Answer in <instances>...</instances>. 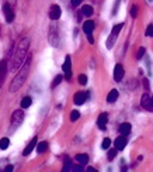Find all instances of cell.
Here are the masks:
<instances>
[{"instance_id":"31","label":"cell","mask_w":153,"mask_h":172,"mask_svg":"<svg viewBox=\"0 0 153 172\" xmlns=\"http://www.w3.org/2000/svg\"><path fill=\"white\" fill-rule=\"evenodd\" d=\"M79 83L80 85H86L87 83V76L86 75H80L79 76Z\"/></svg>"},{"instance_id":"10","label":"cell","mask_w":153,"mask_h":172,"mask_svg":"<svg viewBox=\"0 0 153 172\" xmlns=\"http://www.w3.org/2000/svg\"><path fill=\"white\" fill-rule=\"evenodd\" d=\"M107 123H108V114H107V113H101L100 116H98V119H97V126H98V128L104 130L105 126H107Z\"/></svg>"},{"instance_id":"38","label":"cell","mask_w":153,"mask_h":172,"mask_svg":"<svg viewBox=\"0 0 153 172\" xmlns=\"http://www.w3.org/2000/svg\"><path fill=\"white\" fill-rule=\"evenodd\" d=\"M143 86H145V89H149V82H148V79L143 81Z\"/></svg>"},{"instance_id":"37","label":"cell","mask_w":153,"mask_h":172,"mask_svg":"<svg viewBox=\"0 0 153 172\" xmlns=\"http://www.w3.org/2000/svg\"><path fill=\"white\" fill-rule=\"evenodd\" d=\"M87 37H89V42H90V44H94V38H93V35H91V34H87Z\"/></svg>"},{"instance_id":"6","label":"cell","mask_w":153,"mask_h":172,"mask_svg":"<svg viewBox=\"0 0 153 172\" xmlns=\"http://www.w3.org/2000/svg\"><path fill=\"white\" fill-rule=\"evenodd\" d=\"M60 13H62L60 7L58 6V4H53V6H51V9H49V18L53 21L58 20V18L60 17Z\"/></svg>"},{"instance_id":"36","label":"cell","mask_w":153,"mask_h":172,"mask_svg":"<svg viewBox=\"0 0 153 172\" xmlns=\"http://www.w3.org/2000/svg\"><path fill=\"white\" fill-rule=\"evenodd\" d=\"M14 169L13 165H7V168H4V172H11Z\"/></svg>"},{"instance_id":"40","label":"cell","mask_w":153,"mask_h":172,"mask_svg":"<svg viewBox=\"0 0 153 172\" xmlns=\"http://www.w3.org/2000/svg\"><path fill=\"white\" fill-rule=\"evenodd\" d=\"M152 102H153V96H152Z\"/></svg>"},{"instance_id":"27","label":"cell","mask_w":153,"mask_h":172,"mask_svg":"<svg viewBox=\"0 0 153 172\" xmlns=\"http://www.w3.org/2000/svg\"><path fill=\"white\" fill-rule=\"evenodd\" d=\"M124 27V24H117V25H114L112 27V34H115V35H118V32L121 31V28Z\"/></svg>"},{"instance_id":"32","label":"cell","mask_w":153,"mask_h":172,"mask_svg":"<svg viewBox=\"0 0 153 172\" xmlns=\"http://www.w3.org/2000/svg\"><path fill=\"white\" fill-rule=\"evenodd\" d=\"M82 171H83L82 164H80V165H73V166H72V172H82Z\"/></svg>"},{"instance_id":"8","label":"cell","mask_w":153,"mask_h":172,"mask_svg":"<svg viewBox=\"0 0 153 172\" xmlns=\"http://www.w3.org/2000/svg\"><path fill=\"white\" fill-rule=\"evenodd\" d=\"M63 72L66 75V79H70V74H72V62H70V56L65 58V62H63Z\"/></svg>"},{"instance_id":"13","label":"cell","mask_w":153,"mask_h":172,"mask_svg":"<svg viewBox=\"0 0 153 172\" xmlns=\"http://www.w3.org/2000/svg\"><path fill=\"white\" fill-rule=\"evenodd\" d=\"M37 144H38V138L34 137V138L31 140V143H30V144L27 145V148L24 150V155H30V154H31L32 150L35 148V145H37Z\"/></svg>"},{"instance_id":"20","label":"cell","mask_w":153,"mask_h":172,"mask_svg":"<svg viewBox=\"0 0 153 172\" xmlns=\"http://www.w3.org/2000/svg\"><path fill=\"white\" fill-rule=\"evenodd\" d=\"M82 14L86 16V17H90L91 14H93V7L89 6V4H87V6H83V9H82Z\"/></svg>"},{"instance_id":"29","label":"cell","mask_w":153,"mask_h":172,"mask_svg":"<svg viewBox=\"0 0 153 172\" xmlns=\"http://www.w3.org/2000/svg\"><path fill=\"white\" fill-rule=\"evenodd\" d=\"M60 82H62V75H58V76L53 79V82H52V88H55L56 85H59Z\"/></svg>"},{"instance_id":"28","label":"cell","mask_w":153,"mask_h":172,"mask_svg":"<svg viewBox=\"0 0 153 172\" xmlns=\"http://www.w3.org/2000/svg\"><path fill=\"white\" fill-rule=\"evenodd\" d=\"M79 117H80V113L77 112V110H73V112H72V114H70V120H72V121H76Z\"/></svg>"},{"instance_id":"35","label":"cell","mask_w":153,"mask_h":172,"mask_svg":"<svg viewBox=\"0 0 153 172\" xmlns=\"http://www.w3.org/2000/svg\"><path fill=\"white\" fill-rule=\"evenodd\" d=\"M83 0H70V3H72V6L73 7H76V6H79L80 3H82Z\"/></svg>"},{"instance_id":"19","label":"cell","mask_w":153,"mask_h":172,"mask_svg":"<svg viewBox=\"0 0 153 172\" xmlns=\"http://www.w3.org/2000/svg\"><path fill=\"white\" fill-rule=\"evenodd\" d=\"M76 159L79 164H82V165H86L87 162H89V155L87 154H77L76 155Z\"/></svg>"},{"instance_id":"11","label":"cell","mask_w":153,"mask_h":172,"mask_svg":"<svg viewBox=\"0 0 153 172\" xmlns=\"http://www.w3.org/2000/svg\"><path fill=\"white\" fill-rule=\"evenodd\" d=\"M114 145H115V148L118 150V151H121V150H124L125 148V145H126V138H125V136H119L117 140H115V143H114Z\"/></svg>"},{"instance_id":"16","label":"cell","mask_w":153,"mask_h":172,"mask_svg":"<svg viewBox=\"0 0 153 172\" xmlns=\"http://www.w3.org/2000/svg\"><path fill=\"white\" fill-rule=\"evenodd\" d=\"M131 124L129 123H122L121 126H119V133L122 134V136H128L129 133H131Z\"/></svg>"},{"instance_id":"14","label":"cell","mask_w":153,"mask_h":172,"mask_svg":"<svg viewBox=\"0 0 153 172\" xmlns=\"http://www.w3.org/2000/svg\"><path fill=\"white\" fill-rule=\"evenodd\" d=\"M9 69V65H7L6 61H2L0 62V82H3L4 76H6V72Z\"/></svg>"},{"instance_id":"21","label":"cell","mask_w":153,"mask_h":172,"mask_svg":"<svg viewBox=\"0 0 153 172\" xmlns=\"http://www.w3.org/2000/svg\"><path fill=\"white\" fill-rule=\"evenodd\" d=\"M31 102H32L31 97H30V96H25V97L21 100V107H23V109H27V107L31 106Z\"/></svg>"},{"instance_id":"25","label":"cell","mask_w":153,"mask_h":172,"mask_svg":"<svg viewBox=\"0 0 153 172\" xmlns=\"http://www.w3.org/2000/svg\"><path fill=\"white\" fill-rule=\"evenodd\" d=\"M117 151H118L117 148H114V150H110V151H108V159H110V161H112V159L115 158V155H117Z\"/></svg>"},{"instance_id":"4","label":"cell","mask_w":153,"mask_h":172,"mask_svg":"<svg viewBox=\"0 0 153 172\" xmlns=\"http://www.w3.org/2000/svg\"><path fill=\"white\" fill-rule=\"evenodd\" d=\"M140 106H142L145 110H148V112H153V102H152V97H150L148 93H145V95L142 96V99H140Z\"/></svg>"},{"instance_id":"9","label":"cell","mask_w":153,"mask_h":172,"mask_svg":"<svg viewBox=\"0 0 153 172\" xmlns=\"http://www.w3.org/2000/svg\"><path fill=\"white\" fill-rule=\"evenodd\" d=\"M87 97H89V93H84V92H77L76 95H75V97H73L75 99L73 102H75V105H77V106L83 105V103L86 102Z\"/></svg>"},{"instance_id":"23","label":"cell","mask_w":153,"mask_h":172,"mask_svg":"<svg viewBox=\"0 0 153 172\" xmlns=\"http://www.w3.org/2000/svg\"><path fill=\"white\" fill-rule=\"evenodd\" d=\"M9 144H10V140L7 137H4V138H2L0 140V150H6L7 147H9Z\"/></svg>"},{"instance_id":"26","label":"cell","mask_w":153,"mask_h":172,"mask_svg":"<svg viewBox=\"0 0 153 172\" xmlns=\"http://www.w3.org/2000/svg\"><path fill=\"white\" fill-rule=\"evenodd\" d=\"M110 144H111V140H110V138H104V140H103V144H101V148H103V150H107V148L110 147Z\"/></svg>"},{"instance_id":"12","label":"cell","mask_w":153,"mask_h":172,"mask_svg":"<svg viewBox=\"0 0 153 172\" xmlns=\"http://www.w3.org/2000/svg\"><path fill=\"white\" fill-rule=\"evenodd\" d=\"M122 76H124V68H122L121 63H118V65L114 68V79L117 82H119L122 79Z\"/></svg>"},{"instance_id":"34","label":"cell","mask_w":153,"mask_h":172,"mask_svg":"<svg viewBox=\"0 0 153 172\" xmlns=\"http://www.w3.org/2000/svg\"><path fill=\"white\" fill-rule=\"evenodd\" d=\"M131 16H132V17H136V16H138V7L136 6H132V9H131Z\"/></svg>"},{"instance_id":"39","label":"cell","mask_w":153,"mask_h":172,"mask_svg":"<svg viewBox=\"0 0 153 172\" xmlns=\"http://www.w3.org/2000/svg\"><path fill=\"white\" fill-rule=\"evenodd\" d=\"M87 172H97V169H94V168H87Z\"/></svg>"},{"instance_id":"17","label":"cell","mask_w":153,"mask_h":172,"mask_svg":"<svg viewBox=\"0 0 153 172\" xmlns=\"http://www.w3.org/2000/svg\"><path fill=\"white\" fill-rule=\"evenodd\" d=\"M83 30H84V32H86V34H91V32H93V30H94V23L91 20H87L86 23L83 24Z\"/></svg>"},{"instance_id":"1","label":"cell","mask_w":153,"mask_h":172,"mask_svg":"<svg viewBox=\"0 0 153 172\" xmlns=\"http://www.w3.org/2000/svg\"><path fill=\"white\" fill-rule=\"evenodd\" d=\"M30 48V38H23L20 42H18L17 45V49H16V52L11 55V59H10V63H9V71H17L18 68L24 63V61L27 59V51Z\"/></svg>"},{"instance_id":"2","label":"cell","mask_w":153,"mask_h":172,"mask_svg":"<svg viewBox=\"0 0 153 172\" xmlns=\"http://www.w3.org/2000/svg\"><path fill=\"white\" fill-rule=\"evenodd\" d=\"M30 63H31V56L28 55L27 59L24 61V63H23V67H21L20 72H18L16 76L13 78V81H11L10 83V88H9V90L11 92V93H14V92H17L18 89L24 85L25 79H27L28 76V72H30Z\"/></svg>"},{"instance_id":"5","label":"cell","mask_w":153,"mask_h":172,"mask_svg":"<svg viewBox=\"0 0 153 172\" xmlns=\"http://www.w3.org/2000/svg\"><path fill=\"white\" fill-rule=\"evenodd\" d=\"M3 11H4V17H6V21L7 23H11L14 18V13H13V9H11V6L9 3H4L3 4Z\"/></svg>"},{"instance_id":"3","label":"cell","mask_w":153,"mask_h":172,"mask_svg":"<svg viewBox=\"0 0 153 172\" xmlns=\"http://www.w3.org/2000/svg\"><path fill=\"white\" fill-rule=\"evenodd\" d=\"M11 126H10V131H14L16 128L21 126V123L24 121V112L23 110H16V112L11 114Z\"/></svg>"},{"instance_id":"18","label":"cell","mask_w":153,"mask_h":172,"mask_svg":"<svg viewBox=\"0 0 153 172\" xmlns=\"http://www.w3.org/2000/svg\"><path fill=\"white\" fill-rule=\"evenodd\" d=\"M46 148H48V143L46 141H41V143L37 144V152L38 154H44L46 151Z\"/></svg>"},{"instance_id":"22","label":"cell","mask_w":153,"mask_h":172,"mask_svg":"<svg viewBox=\"0 0 153 172\" xmlns=\"http://www.w3.org/2000/svg\"><path fill=\"white\" fill-rule=\"evenodd\" d=\"M72 161H70L69 158H65V165H63V172H67V171H72Z\"/></svg>"},{"instance_id":"30","label":"cell","mask_w":153,"mask_h":172,"mask_svg":"<svg viewBox=\"0 0 153 172\" xmlns=\"http://www.w3.org/2000/svg\"><path fill=\"white\" fill-rule=\"evenodd\" d=\"M146 35H148V37H153V24L148 25V28H146Z\"/></svg>"},{"instance_id":"7","label":"cell","mask_w":153,"mask_h":172,"mask_svg":"<svg viewBox=\"0 0 153 172\" xmlns=\"http://www.w3.org/2000/svg\"><path fill=\"white\" fill-rule=\"evenodd\" d=\"M49 41H51V44H52L53 47L58 45V41H59V38H58V31H56L55 24L51 25V31H49Z\"/></svg>"},{"instance_id":"24","label":"cell","mask_w":153,"mask_h":172,"mask_svg":"<svg viewBox=\"0 0 153 172\" xmlns=\"http://www.w3.org/2000/svg\"><path fill=\"white\" fill-rule=\"evenodd\" d=\"M115 38H117V35L111 32V35H110V38H108V41H107V47H108V48H112V44H114Z\"/></svg>"},{"instance_id":"15","label":"cell","mask_w":153,"mask_h":172,"mask_svg":"<svg viewBox=\"0 0 153 172\" xmlns=\"http://www.w3.org/2000/svg\"><path fill=\"white\" fill-rule=\"evenodd\" d=\"M118 96H119V93H118V90H115V89H112L110 93H108V96H107V102L108 103H114V102H117V99H118Z\"/></svg>"},{"instance_id":"33","label":"cell","mask_w":153,"mask_h":172,"mask_svg":"<svg viewBox=\"0 0 153 172\" xmlns=\"http://www.w3.org/2000/svg\"><path fill=\"white\" fill-rule=\"evenodd\" d=\"M145 55V48H139V51H138V54H136V58H138V59H140V58H142V56Z\"/></svg>"}]
</instances>
